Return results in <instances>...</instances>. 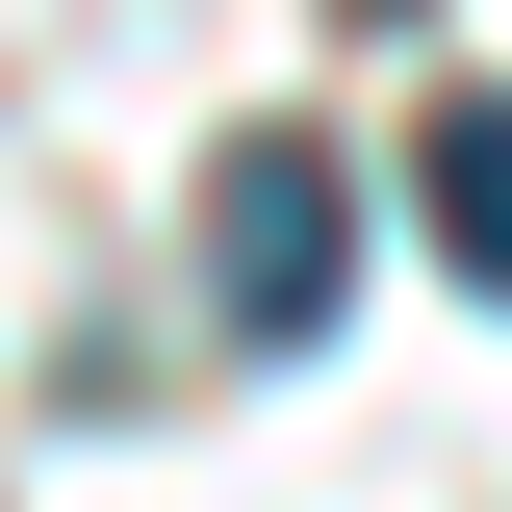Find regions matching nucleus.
Wrapping results in <instances>:
<instances>
[{
	"instance_id": "obj_1",
	"label": "nucleus",
	"mask_w": 512,
	"mask_h": 512,
	"mask_svg": "<svg viewBox=\"0 0 512 512\" xmlns=\"http://www.w3.org/2000/svg\"><path fill=\"white\" fill-rule=\"evenodd\" d=\"M205 308H231L256 359H308V333L359 308V180H333V128H231V154H205Z\"/></svg>"
},
{
	"instance_id": "obj_2",
	"label": "nucleus",
	"mask_w": 512,
	"mask_h": 512,
	"mask_svg": "<svg viewBox=\"0 0 512 512\" xmlns=\"http://www.w3.org/2000/svg\"><path fill=\"white\" fill-rule=\"evenodd\" d=\"M410 231H436L461 282H487V308H512V77H461V103L410 128Z\"/></svg>"
}]
</instances>
